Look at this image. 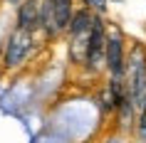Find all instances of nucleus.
<instances>
[{
  "label": "nucleus",
  "mask_w": 146,
  "mask_h": 143,
  "mask_svg": "<svg viewBox=\"0 0 146 143\" xmlns=\"http://www.w3.org/2000/svg\"><path fill=\"white\" fill-rule=\"evenodd\" d=\"M129 99L134 106L146 104V54L136 49L131 54V67H129Z\"/></svg>",
  "instance_id": "f257e3e1"
},
{
  "label": "nucleus",
  "mask_w": 146,
  "mask_h": 143,
  "mask_svg": "<svg viewBox=\"0 0 146 143\" xmlns=\"http://www.w3.org/2000/svg\"><path fill=\"white\" fill-rule=\"evenodd\" d=\"M87 64L89 69L102 67V62H107V35H104V22L99 17H94L92 30H89V42H87Z\"/></svg>",
  "instance_id": "f03ea898"
},
{
  "label": "nucleus",
  "mask_w": 146,
  "mask_h": 143,
  "mask_svg": "<svg viewBox=\"0 0 146 143\" xmlns=\"http://www.w3.org/2000/svg\"><path fill=\"white\" fill-rule=\"evenodd\" d=\"M30 49H32V32L15 27V32L8 40V47H5V67H10V69L20 67L23 59L30 54Z\"/></svg>",
  "instance_id": "7ed1b4c3"
},
{
  "label": "nucleus",
  "mask_w": 146,
  "mask_h": 143,
  "mask_svg": "<svg viewBox=\"0 0 146 143\" xmlns=\"http://www.w3.org/2000/svg\"><path fill=\"white\" fill-rule=\"evenodd\" d=\"M107 67L111 72V79H121L124 76V47H121V37L111 35L107 37Z\"/></svg>",
  "instance_id": "20e7f679"
},
{
  "label": "nucleus",
  "mask_w": 146,
  "mask_h": 143,
  "mask_svg": "<svg viewBox=\"0 0 146 143\" xmlns=\"http://www.w3.org/2000/svg\"><path fill=\"white\" fill-rule=\"evenodd\" d=\"M37 25H40V5H37V0H25L23 5H20V10H17V27L32 32Z\"/></svg>",
  "instance_id": "39448f33"
},
{
  "label": "nucleus",
  "mask_w": 146,
  "mask_h": 143,
  "mask_svg": "<svg viewBox=\"0 0 146 143\" xmlns=\"http://www.w3.org/2000/svg\"><path fill=\"white\" fill-rule=\"evenodd\" d=\"M92 22H94V17L89 15V10H79L77 15L72 17V22H69V32H72V37L89 35V30H92Z\"/></svg>",
  "instance_id": "423d86ee"
},
{
  "label": "nucleus",
  "mask_w": 146,
  "mask_h": 143,
  "mask_svg": "<svg viewBox=\"0 0 146 143\" xmlns=\"http://www.w3.org/2000/svg\"><path fill=\"white\" fill-rule=\"evenodd\" d=\"M54 8V20H57V32L69 27L72 22V0H52Z\"/></svg>",
  "instance_id": "0eeeda50"
},
{
  "label": "nucleus",
  "mask_w": 146,
  "mask_h": 143,
  "mask_svg": "<svg viewBox=\"0 0 146 143\" xmlns=\"http://www.w3.org/2000/svg\"><path fill=\"white\" fill-rule=\"evenodd\" d=\"M89 8H94V10H99V13H104L107 10V0H84Z\"/></svg>",
  "instance_id": "6e6552de"
},
{
  "label": "nucleus",
  "mask_w": 146,
  "mask_h": 143,
  "mask_svg": "<svg viewBox=\"0 0 146 143\" xmlns=\"http://www.w3.org/2000/svg\"><path fill=\"white\" fill-rule=\"evenodd\" d=\"M10 3H20V0H10Z\"/></svg>",
  "instance_id": "1a4fd4ad"
}]
</instances>
